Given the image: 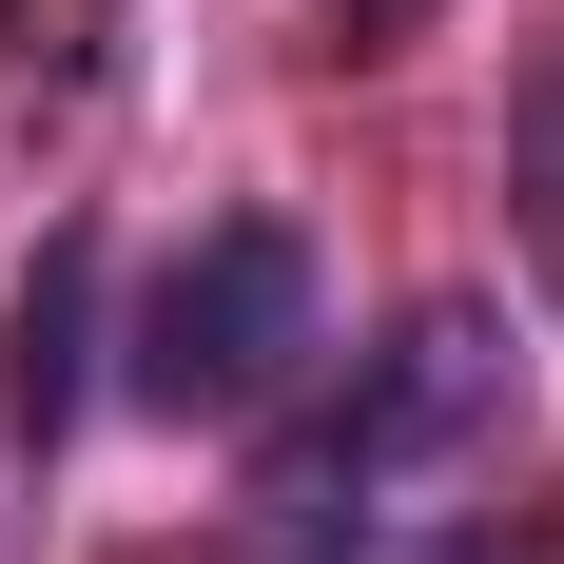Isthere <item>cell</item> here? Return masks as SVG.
I'll return each instance as SVG.
<instances>
[{"label": "cell", "instance_id": "obj_1", "mask_svg": "<svg viewBox=\"0 0 564 564\" xmlns=\"http://www.w3.org/2000/svg\"><path fill=\"white\" fill-rule=\"evenodd\" d=\"M312 332H332L312 234H292V215H215V234L156 273V312H137V409L234 429V409H273L292 370H312Z\"/></svg>", "mask_w": 564, "mask_h": 564}, {"label": "cell", "instance_id": "obj_3", "mask_svg": "<svg viewBox=\"0 0 564 564\" xmlns=\"http://www.w3.org/2000/svg\"><path fill=\"white\" fill-rule=\"evenodd\" d=\"M409 20H448V0H350V40H409Z\"/></svg>", "mask_w": 564, "mask_h": 564}, {"label": "cell", "instance_id": "obj_2", "mask_svg": "<svg viewBox=\"0 0 564 564\" xmlns=\"http://www.w3.org/2000/svg\"><path fill=\"white\" fill-rule=\"evenodd\" d=\"M78 350H98V234H40V273L0 312V429H20V448L78 429Z\"/></svg>", "mask_w": 564, "mask_h": 564}]
</instances>
